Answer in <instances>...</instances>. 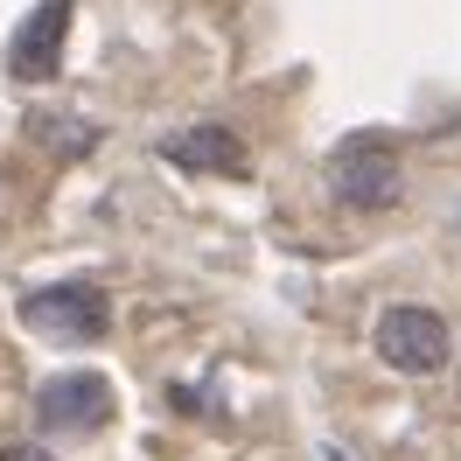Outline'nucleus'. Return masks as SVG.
<instances>
[{"instance_id": "obj_7", "label": "nucleus", "mask_w": 461, "mask_h": 461, "mask_svg": "<svg viewBox=\"0 0 461 461\" xmlns=\"http://www.w3.org/2000/svg\"><path fill=\"white\" fill-rule=\"evenodd\" d=\"M29 126H35V140H42V147H63V154H85V147H91V126H63V119H50V113H35Z\"/></svg>"}, {"instance_id": "obj_3", "label": "nucleus", "mask_w": 461, "mask_h": 461, "mask_svg": "<svg viewBox=\"0 0 461 461\" xmlns=\"http://www.w3.org/2000/svg\"><path fill=\"white\" fill-rule=\"evenodd\" d=\"M22 321L50 343H98L105 336V301H98L91 280H57V287L22 301Z\"/></svg>"}, {"instance_id": "obj_8", "label": "nucleus", "mask_w": 461, "mask_h": 461, "mask_svg": "<svg viewBox=\"0 0 461 461\" xmlns=\"http://www.w3.org/2000/svg\"><path fill=\"white\" fill-rule=\"evenodd\" d=\"M0 461H50V455H35V447H7Z\"/></svg>"}, {"instance_id": "obj_4", "label": "nucleus", "mask_w": 461, "mask_h": 461, "mask_svg": "<svg viewBox=\"0 0 461 461\" xmlns=\"http://www.w3.org/2000/svg\"><path fill=\"white\" fill-rule=\"evenodd\" d=\"M113 412V384L98 371H70V377H50L42 399H35V420L50 433H85V427H105Z\"/></svg>"}, {"instance_id": "obj_1", "label": "nucleus", "mask_w": 461, "mask_h": 461, "mask_svg": "<svg viewBox=\"0 0 461 461\" xmlns=\"http://www.w3.org/2000/svg\"><path fill=\"white\" fill-rule=\"evenodd\" d=\"M329 182H336V196L349 210H384V203H399V154L392 140H377V133H357L329 154Z\"/></svg>"}, {"instance_id": "obj_5", "label": "nucleus", "mask_w": 461, "mask_h": 461, "mask_svg": "<svg viewBox=\"0 0 461 461\" xmlns=\"http://www.w3.org/2000/svg\"><path fill=\"white\" fill-rule=\"evenodd\" d=\"M63 35H70V0H42L29 22L14 29V42H7V70H14L22 85H42V77H57Z\"/></svg>"}, {"instance_id": "obj_6", "label": "nucleus", "mask_w": 461, "mask_h": 461, "mask_svg": "<svg viewBox=\"0 0 461 461\" xmlns=\"http://www.w3.org/2000/svg\"><path fill=\"white\" fill-rule=\"evenodd\" d=\"M175 168H203V175H238L245 168V147H238V133H224V126H189V133H175L168 147Z\"/></svg>"}, {"instance_id": "obj_2", "label": "nucleus", "mask_w": 461, "mask_h": 461, "mask_svg": "<svg viewBox=\"0 0 461 461\" xmlns=\"http://www.w3.org/2000/svg\"><path fill=\"white\" fill-rule=\"evenodd\" d=\"M447 349H455V329L433 315V308H384L377 315V357L392 364V371H412V377H427L447 364Z\"/></svg>"}]
</instances>
